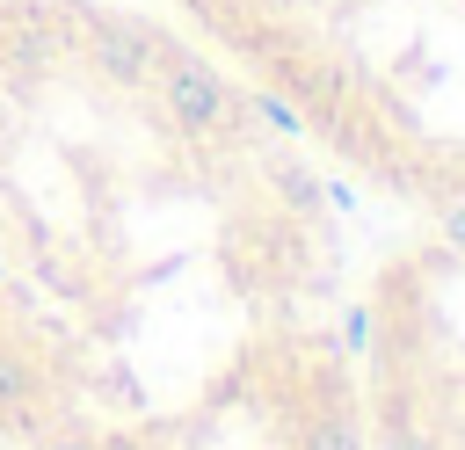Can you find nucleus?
Here are the masks:
<instances>
[{"mask_svg":"<svg viewBox=\"0 0 465 450\" xmlns=\"http://www.w3.org/2000/svg\"><path fill=\"white\" fill-rule=\"evenodd\" d=\"M327 174L153 0H0V450H356Z\"/></svg>","mask_w":465,"mask_h":450,"instance_id":"nucleus-1","label":"nucleus"}]
</instances>
